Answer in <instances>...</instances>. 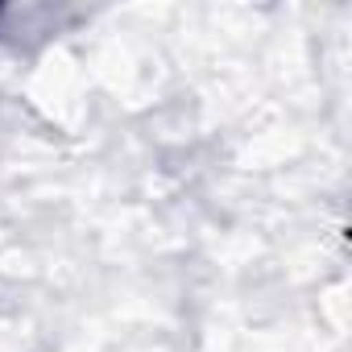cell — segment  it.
Listing matches in <instances>:
<instances>
[]
</instances>
